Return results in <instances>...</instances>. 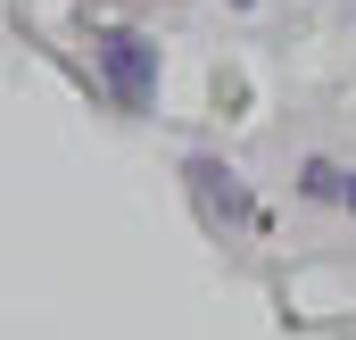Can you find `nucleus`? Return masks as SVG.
<instances>
[{
	"label": "nucleus",
	"mask_w": 356,
	"mask_h": 340,
	"mask_svg": "<svg viewBox=\"0 0 356 340\" xmlns=\"http://www.w3.org/2000/svg\"><path fill=\"white\" fill-rule=\"evenodd\" d=\"M232 8H257V0H232Z\"/></svg>",
	"instance_id": "obj_5"
},
{
	"label": "nucleus",
	"mask_w": 356,
	"mask_h": 340,
	"mask_svg": "<svg viewBox=\"0 0 356 340\" xmlns=\"http://www.w3.org/2000/svg\"><path fill=\"white\" fill-rule=\"evenodd\" d=\"M99 84L116 108H149L158 100V42L133 33V25H108L99 33Z\"/></svg>",
	"instance_id": "obj_1"
},
{
	"label": "nucleus",
	"mask_w": 356,
	"mask_h": 340,
	"mask_svg": "<svg viewBox=\"0 0 356 340\" xmlns=\"http://www.w3.org/2000/svg\"><path fill=\"white\" fill-rule=\"evenodd\" d=\"M348 208H356V174H348Z\"/></svg>",
	"instance_id": "obj_4"
},
{
	"label": "nucleus",
	"mask_w": 356,
	"mask_h": 340,
	"mask_svg": "<svg viewBox=\"0 0 356 340\" xmlns=\"http://www.w3.org/2000/svg\"><path fill=\"white\" fill-rule=\"evenodd\" d=\"M307 199H348V174L332 158H307Z\"/></svg>",
	"instance_id": "obj_3"
},
{
	"label": "nucleus",
	"mask_w": 356,
	"mask_h": 340,
	"mask_svg": "<svg viewBox=\"0 0 356 340\" xmlns=\"http://www.w3.org/2000/svg\"><path fill=\"white\" fill-rule=\"evenodd\" d=\"M182 174H191V191H199V208L216 216V224H257V199H249V183L224 167L216 150H199V158H182Z\"/></svg>",
	"instance_id": "obj_2"
}]
</instances>
